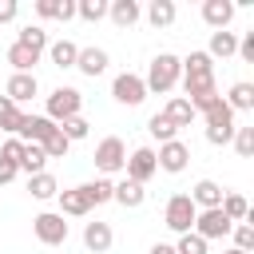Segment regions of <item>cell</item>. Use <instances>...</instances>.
Masks as SVG:
<instances>
[{
    "label": "cell",
    "instance_id": "1",
    "mask_svg": "<svg viewBox=\"0 0 254 254\" xmlns=\"http://www.w3.org/2000/svg\"><path fill=\"white\" fill-rule=\"evenodd\" d=\"M179 79H183V64H179V56H171V52H159V56L151 60L147 75H143L147 95H151V91H155V95H163V91H171Z\"/></svg>",
    "mask_w": 254,
    "mask_h": 254
},
{
    "label": "cell",
    "instance_id": "2",
    "mask_svg": "<svg viewBox=\"0 0 254 254\" xmlns=\"http://www.w3.org/2000/svg\"><path fill=\"white\" fill-rule=\"evenodd\" d=\"M91 159H95V171H99L103 179H111V175L123 171V163H127V147H123L119 135H107V139H99V147H95Z\"/></svg>",
    "mask_w": 254,
    "mask_h": 254
},
{
    "label": "cell",
    "instance_id": "3",
    "mask_svg": "<svg viewBox=\"0 0 254 254\" xmlns=\"http://www.w3.org/2000/svg\"><path fill=\"white\" fill-rule=\"evenodd\" d=\"M32 234H36L44 246H64V242H67V222H64L60 210H40V214L32 218Z\"/></svg>",
    "mask_w": 254,
    "mask_h": 254
},
{
    "label": "cell",
    "instance_id": "4",
    "mask_svg": "<svg viewBox=\"0 0 254 254\" xmlns=\"http://www.w3.org/2000/svg\"><path fill=\"white\" fill-rule=\"evenodd\" d=\"M83 111V95L75 91V87H56L52 95H48V119L52 123H64V119H71V115H79Z\"/></svg>",
    "mask_w": 254,
    "mask_h": 254
},
{
    "label": "cell",
    "instance_id": "5",
    "mask_svg": "<svg viewBox=\"0 0 254 254\" xmlns=\"http://www.w3.org/2000/svg\"><path fill=\"white\" fill-rule=\"evenodd\" d=\"M111 95H115V103H123V107H139V103L147 99V83H143V75H135V71H119V75L111 79Z\"/></svg>",
    "mask_w": 254,
    "mask_h": 254
},
{
    "label": "cell",
    "instance_id": "6",
    "mask_svg": "<svg viewBox=\"0 0 254 254\" xmlns=\"http://www.w3.org/2000/svg\"><path fill=\"white\" fill-rule=\"evenodd\" d=\"M194 202H190V194H171L167 198V210H163V222L175 230V234H187L190 226H194Z\"/></svg>",
    "mask_w": 254,
    "mask_h": 254
},
{
    "label": "cell",
    "instance_id": "7",
    "mask_svg": "<svg viewBox=\"0 0 254 254\" xmlns=\"http://www.w3.org/2000/svg\"><path fill=\"white\" fill-rule=\"evenodd\" d=\"M123 171H127L131 183L147 187V179L159 171V163H155V147H135V151L127 155V163H123Z\"/></svg>",
    "mask_w": 254,
    "mask_h": 254
},
{
    "label": "cell",
    "instance_id": "8",
    "mask_svg": "<svg viewBox=\"0 0 254 254\" xmlns=\"http://www.w3.org/2000/svg\"><path fill=\"white\" fill-rule=\"evenodd\" d=\"M230 226H234V222H230V218H226V214L214 206V210H198L190 230H194L202 242H210V238H226V234H230Z\"/></svg>",
    "mask_w": 254,
    "mask_h": 254
},
{
    "label": "cell",
    "instance_id": "9",
    "mask_svg": "<svg viewBox=\"0 0 254 254\" xmlns=\"http://www.w3.org/2000/svg\"><path fill=\"white\" fill-rule=\"evenodd\" d=\"M155 163H159V171L179 175V171H187V163H190V147H187L183 139H171V143H163V147L155 151Z\"/></svg>",
    "mask_w": 254,
    "mask_h": 254
},
{
    "label": "cell",
    "instance_id": "10",
    "mask_svg": "<svg viewBox=\"0 0 254 254\" xmlns=\"http://www.w3.org/2000/svg\"><path fill=\"white\" fill-rule=\"evenodd\" d=\"M4 95L20 107V103H28V99H36L40 95V79H36V71H12V79L4 83Z\"/></svg>",
    "mask_w": 254,
    "mask_h": 254
},
{
    "label": "cell",
    "instance_id": "11",
    "mask_svg": "<svg viewBox=\"0 0 254 254\" xmlns=\"http://www.w3.org/2000/svg\"><path fill=\"white\" fill-rule=\"evenodd\" d=\"M52 131H56V123H52L48 115H24L20 127H16V139H20V143H44Z\"/></svg>",
    "mask_w": 254,
    "mask_h": 254
},
{
    "label": "cell",
    "instance_id": "12",
    "mask_svg": "<svg viewBox=\"0 0 254 254\" xmlns=\"http://www.w3.org/2000/svg\"><path fill=\"white\" fill-rule=\"evenodd\" d=\"M202 20L214 32H226V24L234 20V0H202Z\"/></svg>",
    "mask_w": 254,
    "mask_h": 254
},
{
    "label": "cell",
    "instance_id": "13",
    "mask_svg": "<svg viewBox=\"0 0 254 254\" xmlns=\"http://www.w3.org/2000/svg\"><path fill=\"white\" fill-rule=\"evenodd\" d=\"M107 52L103 48H79V56H75V71L79 75H87V79H95V75H103L107 71Z\"/></svg>",
    "mask_w": 254,
    "mask_h": 254
},
{
    "label": "cell",
    "instance_id": "14",
    "mask_svg": "<svg viewBox=\"0 0 254 254\" xmlns=\"http://www.w3.org/2000/svg\"><path fill=\"white\" fill-rule=\"evenodd\" d=\"M111 202H119L123 210H139V206L147 202V190H143L139 183H131V179H119L115 190H111Z\"/></svg>",
    "mask_w": 254,
    "mask_h": 254
},
{
    "label": "cell",
    "instance_id": "15",
    "mask_svg": "<svg viewBox=\"0 0 254 254\" xmlns=\"http://www.w3.org/2000/svg\"><path fill=\"white\" fill-rule=\"evenodd\" d=\"M222 187L214 183V179H198L194 183V190H190V202H194V210H214L218 202H222Z\"/></svg>",
    "mask_w": 254,
    "mask_h": 254
},
{
    "label": "cell",
    "instance_id": "16",
    "mask_svg": "<svg viewBox=\"0 0 254 254\" xmlns=\"http://www.w3.org/2000/svg\"><path fill=\"white\" fill-rule=\"evenodd\" d=\"M111 242H115V234H111V226H107V222H99V218H95V222H87V226H83V246H87L91 254H107V250H111Z\"/></svg>",
    "mask_w": 254,
    "mask_h": 254
},
{
    "label": "cell",
    "instance_id": "17",
    "mask_svg": "<svg viewBox=\"0 0 254 254\" xmlns=\"http://www.w3.org/2000/svg\"><path fill=\"white\" fill-rule=\"evenodd\" d=\"M139 16H143L139 0H107V20H111L115 28H131Z\"/></svg>",
    "mask_w": 254,
    "mask_h": 254
},
{
    "label": "cell",
    "instance_id": "18",
    "mask_svg": "<svg viewBox=\"0 0 254 254\" xmlns=\"http://www.w3.org/2000/svg\"><path fill=\"white\" fill-rule=\"evenodd\" d=\"M56 198H60V214H71V218H83V214H91V202H87L83 187H67V190H60Z\"/></svg>",
    "mask_w": 254,
    "mask_h": 254
},
{
    "label": "cell",
    "instance_id": "19",
    "mask_svg": "<svg viewBox=\"0 0 254 254\" xmlns=\"http://www.w3.org/2000/svg\"><path fill=\"white\" fill-rule=\"evenodd\" d=\"M179 64H183V79H214V60L206 52H190Z\"/></svg>",
    "mask_w": 254,
    "mask_h": 254
},
{
    "label": "cell",
    "instance_id": "20",
    "mask_svg": "<svg viewBox=\"0 0 254 254\" xmlns=\"http://www.w3.org/2000/svg\"><path fill=\"white\" fill-rule=\"evenodd\" d=\"M202 119H206V131H234V111L226 107V99H222V95L202 111Z\"/></svg>",
    "mask_w": 254,
    "mask_h": 254
},
{
    "label": "cell",
    "instance_id": "21",
    "mask_svg": "<svg viewBox=\"0 0 254 254\" xmlns=\"http://www.w3.org/2000/svg\"><path fill=\"white\" fill-rule=\"evenodd\" d=\"M36 16L40 20H71L75 0H36Z\"/></svg>",
    "mask_w": 254,
    "mask_h": 254
},
{
    "label": "cell",
    "instance_id": "22",
    "mask_svg": "<svg viewBox=\"0 0 254 254\" xmlns=\"http://www.w3.org/2000/svg\"><path fill=\"white\" fill-rule=\"evenodd\" d=\"M143 16L151 20V28H171L175 16H179V8H175V0H151Z\"/></svg>",
    "mask_w": 254,
    "mask_h": 254
},
{
    "label": "cell",
    "instance_id": "23",
    "mask_svg": "<svg viewBox=\"0 0 254 254\" xmlns=\"http://www.w3.org/2000/svg\"><path fill=\"white\" fill-rule=\"evenodd\" d=\"M75 56H79V48H75L71 40H52V44H48V60H52L60 71L75 67Z\"/></svg>",
    "mask_w": 254,
    "mask_h": 254
},
{
    "label": "cell",
    "instance_id": "24",
    "mask_svg": "<svg viewBox=\"0 0 254 254\" xmlns=\"http://www.w3.org/2000/svg\"><path fill=\"white\" fill-rule=\"evenodd\" d=\"M222 99H226V107H230V111H254V83L238 79Z\"/></svg>",
    "mask_w": 254,
    "mask_h": 254
},
{
    "label": "cell",
    "instance_id": "25",
    "mask_svg": "<svg viewBox=\"0 0 254 254\" xmlns=\"http://www.w3.org/2000/svg\"><path fill=\"white\" fill-rule=\"evenodd\" d=\"M16 167H20L28 179H32V175H40V171L48 167V155H44V147H40V143H24V151H20V163H16Z\"/></svg>",
    "mask_w": 254,
    "mask_h": 254
},
{
    "label": "cell",
    "instance_id": "26",
    "mask_svg": "<svg viewBox=\"0 0 254 254\" xmlns=\"http://www.w3.org/2000/svg\"><path fill=\"white\" fill-rule=\"evenodd\" d=\"M28 194H32V198H40V202L56 198V194H60V183H56V175H52V171H40V175H32V179H28Z\"/></svg>",
    "mask_w": 254,
    "mask_h": 254
},
{
    "label": "cell",
    "instance_id": "27",
    "mask_svg": "<svg viewBox=\"0 0 254 254\" xmlns=\"http://www.w3.org/2000/svg\"><path fill=\"white\" fill-rule=\"evenodd\" d=\"M163 115L171 119V127H190V119H194V107H190L183 95H171V99H167V107H163Z\"/></svg>",
    "mask_w": 254,
    "mask_h": 254
},
{
    "label": "cell",
    "instance_id": "28",
    "mask_svg": "<svg viewBox=\"0 0 254 254\" xmlns=\"http://www.w3.org/2000/svg\"><path fill=\"white\" fill-rule=\"evenodd\" d=\"M218 210H222L230 222H250V202H246L242 194H234V190H226V194H222Z\"/></svg>",
    "mask_w": 254,
    "mask_h": 254
},
{
    "label": "cell",
    "instance_id": "29",
    "mask_svg": "<svg viewBox=\"0 0 254 254\" xmlns=\"http://www.w3.org/2000/svg\"><path fill=\"white\" fill-rule=\"evenodd\" d=\"M234 52H238V36L234 32H210V48H206L210 60H226Z\"/></svg>",
    "mask_w": 254,
    "mask_h": 254
},
{
    "label": "cell",
    "instance_id": "30",
    "mask_svg": "<svg viewBox=\"0 0 254 254\" xmlns=\"http://www.w3.org/2000/svg\"><path fill=\"white\" fill-rule=\"evenodd\" d=\"M16 44H24V48H32V52H40V56H44L52 40H48V32H44L40 24H24V28H20V36H16Z\"/></svg>",
    "mask_w": 254,
    "mask_h": 254
},
{
    "label": "cell",
    "instance_id": "31",
    "mask_svg": "<svg viewBox=\"0 0 254 254\" xmlns=\"http://www.w3.org/2000/svg\"><path fill=\"white\" fill-rule=\"evenodd\" d=\"M79 187H83V194H87V202H91V206L111 202V190H115V183H111V179H103V175H99V179H91V183H79Z\"/></svg>",
    "mask_w": 254,
    "mask_h": 254
},
{
    "label": "cell",
    "instance_id": "32",
    "mask_svg": "<svg viewBox=\"0 0 254 254\" xmlns=\"http://www.w3.org/2000/svg\"><path fill=\"white\" fill-rule=\"evenodd\" d=\"M8 64H12L16 71H36L40 52H32V48H24V44H12V48H8Z\"/></svg>",
    "mask_w": 254,
    "mask_h": 254
},
{
    "label": "cell",
    "instance_id": "33",
    "mask_svg": "<svg viewBox=\"0 0 254 254\" xmlns=\"http://www.w3.org/2000/svg\"><path fill=\"white\" fill-rule=\"evenodd\" d=\"M20 119H24V111L8 99V95H0V131H8V135H16V127H20Z\"/></svg>",
    "mask_w": 254,
    "mask_h": 254
},
{
    "label": "cell",
    "instance_id": "34",
    "mask_svg": "<svg viewBox=\"0 0 254 254\" xmlns=\"http://www.w3.org/2000/svg\"><path fill=\"white\" fill-rule=\"evenodd\" d=\"M75 16L87 24H99L107 16V0H75Z\"/></svg>",
    "mask_w": 254,
    "mask_h": 254
},
{
    "label": "cell",
    "instance_id": "35",
    "mask_svg": "<svg viewBox=\"0 0 254 254\" xmlns=\"http://www.w3.org/2000/svg\"><path fill=\"white\" fill-rule=\"evenodd\" d=\"M56 127L64 131V139H67V143H79V139H87V131H91V123H87L83 115H71V119L56 123Z\"/></svg>",
    "mask_w": 254,
    "mask_h": 254
},
{
    "label": "cell",
    "instance_id": "36",
    "mask_svg": "<svg viewBox=\"0 0 254 254\" xmlns=\"http://www.w3.org/2000/svg\"><path fill=\"white\" fill-rule=\"evenodd\" d=\"M147 131H151V135H155V139H159V147H163V143H171V139H175V135H179V127H171V119H167V115H163V111H159V115H151V119H147Z\"/></svg>",
    "mask_w": 254,
    "mask_h": 254
},
{
    "label": "cell",
    "instance_id": "37",
    "mask_svg": "<svg viewBox=\"0 0 254 254\" xmlns=\"http://www.w3.org/2000/svg\"><path fill=\"white\" fill-rule=\"evenodd\" d=\"M234 151L238 159H254V127H234Z\"/></svg>",
    "mask_w": 254,
    "mask_h": 254
},
{
    "label": "cell",
    "instance_id": "38",
    "mask_svg": "<svg viewBox=\"0 0 254 254\" xmlns=\"http://www.w3.org/2000/svg\"><path fill=\"white\" fill-rule=\"evenodd\" d=\"M40 147H44V155H48V159H64V155L71 151V143L64 139V131H60V127H56V131H52V135H48Z\"/></svg>",
    "mask_w": 254,
    "mask_h": 254
},
{
    "label": "cell",
    "instance_id": "39",
    "mask_svg": "<svg viewBox=\"0 0 254 254\" xmlns=\"http://www.w3.org/2000/svg\"><path fill=\"white\" fill-rule=\"evenodd\" d=\"M230 238H234V250H242V254L254 250V226L250 222H234L230 226Z\"/></svg>",
    "mask_w": 254,
    "mask_h": 254
},
{
    "label": "cell",
    "instance_id": "40",
    "mask_svg": "<svg viewBox=\"0 0 254 254\" xmlns=\"http://www.w3.org/2000/svg\"><path fill=\"white\" fill-rule=\"evenodd\" d=\"M175 254H206V242H202L194 230H187V234H179V242H175Z\"/></svg>",
    "mask_w": 254,
    "mask_h": 254
},
{
    "label": "cell",
    "instance_id": "41",
    "mask_svg": "<svg viewBox=\"0 0 254 254\" xmlns=\"http://www.w3.org/2000/svg\"><path fill=\"white\" fill-rule=\"evenodd\" d=\"M234 56H242V64H254V28L250 32H242V40H238V52Z\"/></svg>",
    "mask_w": 254,
    "mask_h": 254
},
{
    "label": "cell",
    "instance_id": "42",
    "mask_svg": "<svg viewBox=\"0 0 254 254\" xmlns=\"http://www.w3.org/2000/svg\"><path fill=\"white\" fill-rule=\"evenodd\" d=\"M20 151H24V143H20L16 135H12V139H8L4 147H0V159H4V163H20Z\"/></svg>",
    "mask_w": 254,
    "mask_h": 254
},
{
    "label": "cell",
    "instance_id": "43",
    "mask_svg": "<svg viewBox=\"0 0 254 254\" xmlns=\"http://www.w3.org/2000/svg\"><path fill=\"white\" fill-rule=\"evenodd\" d=\"M20 16V4L16 0H0V24H8V20H16Z\"/></svg>",
    "mask_w": 254,
    "mask_h": 254
},
{
    "label": "cell",
    "instance_id": "44",
    "mask_svg": "<svg viewBox=\"0 0 254 254\" xmlns=\"http://www.w3.org/2000/svg\"><path fill=\"white\" fill-rule=\"evenodd\" d=\"M16 175H20V167H16V163H4V159H0V187H4V183H12Z\"/></svg>",
    "mask_w": 254,
    "mask_h": 254
},
{
    "label": "cell",
    "instance_id": "45",
    "mask_svg": "<svg viewBox=\"0 0 254 254\" xmlns=\"http://www.w3.org/2000/svg\"><path fill=\"white\" fill-rule=\"evenodd\" d=\"M147 254H175V246H167V242H155Z\"/></svg>",
    "mask_w": 254,
    "mask_h": 254
},
{
    "label": "cell",
    "instance_id": "46",
    "mask_svg": "<svg viewBox=\"0 0 254 254\" xmlns=\"http://www.w3.org/2000/svg\"><path fill=\"white\" fill-rule=\"evenodd\" d=\"M222 254H242V250H234V246H226V250H222Z\"/></svg>",
    "mask_w": 254,
    "mask_h": 254
}]
</instances>
